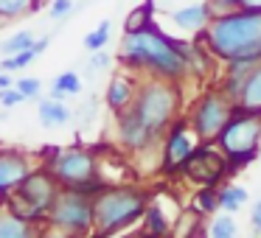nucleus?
Masks as SVG:
<instances>
[{
	"label": "nucleus",
	"mask_w": 261,
	"mask_h": 238,
	"mask_svg": "<svg viewBox=\"0 0 261 238\" xmlns=\"http://www.w3.org/2000/svg\"><path fill=\"white\" fill-rule=\"evenodd\" d=\"M118 62L138 79H166L180 84L188 79V65L177 48V40L166 34L158 23L141 31H124L118 45Z\"/></svg>",
	"instance_id": "f257e3e1"
},
{
	"label": "nucleus",
	"mask_w": 261,
	"mask_h": 238,
	"mask_svg": "<svg viewBox=\"0 0 261 238\" xmlns=\"http://www.w3.org/2000/svg\"><path fill=\"white\" fill-rule=\"evenodd\" d=\"M197 40L214 53L216 62H233V59L261 62V14L244 9L214 14L208 28L197 34Z\"/></svg>",
	"instance_id": "f03ea898"
},
{
	"label": "nucleus",
	"mask_w": 261,
	"mask_h": 238,
	"mask_svg": "<svg viewBox=\"0 0 261 238\" xmlns=\"http://www.w3.org/2000/svg\"><path fill=\"white\" fill-rule=\"evenodd\" d=\"M149 199H152V193L143 185H132V182L107 185L93 199L98 238H110L115 232H126L135 221L143 219V210H146Z\"/></svg>",
	"instance_id": "7ed1b4c3"
},
{
	"label": "nucleus",
	"mask_w": 261,
	"mask_h": 238,
	"mask_svg": "<svg viewBox=\"0 0 261 238\" xmlns=\"http://www.w3.org/2000/svg\"><path fill=\"white\" fill-rule=\"evenodd\" d=\"M132 109L149 129L163 135L182 115V84L166 79H141Z\"/></svg>",
	"instance_id": "20e7f679"
},
{
	"label": "nucleus",
	"mask_w": 261,
	"mask_h": 238,
	"mask_svg": "<svg viewBox=\"0 0 261 238\" xmlns=\"http://www.w3.org/2000/svg\"><path fill=\"white\" fill-rule=\"evenodd\" d=\"M59 191H62V185L54 180L51 171L42 168V165H34L29 171V176L9 196H3V207L9 213L20 216V219L31 221V224H45L48 210L57 202Z\"/></svg>",
	"instance_id": "39448f33"
},
{
	"label": "nucleus",
	"mask_w": 261,
	"mask_h": 238,
	"mask_svg": "<svg viewBox=\"0 0 261 238\" xmlns=\"http://www.w3.org/2000/svg\"><path fill=\"white\" fill-rule=\"evenodd\" d=\"M216 146L225 152L230 174H239L242 168H247L261 154V115L236 107L225 129L216 137Z\"/></svg>",
	"instance_id": "423d86ee"
},
{
	"label": "nucleus",
	"mask_w": 261,
	"mask_h": 238,
	"mask_svg": "<svg viewBox=\"0 0 261 238\" xmlns=\"http://www.w3.org/2000/svg\"><path fill=\"white\" fill-rule=\"evenodd\" d=\"M42 168H48L54 174V180L62 188H79L87 180L101 174V157H96L93 148L85 146H59L42 152Z\"/></svg>",
	"instance_id": "0eeeda50"
},
{
	"label": "nucleus",
	"mask_w": 261,
	"mask_h": 238,
	"mask_svg": "<svg viewBox=\"0 0 261 238\" xmlns=\"http://www.w3.org/2000/svg\"><path fill=\"white\" fill-rule=\"evenodd\" d=\"M233 109H236V101L219 84H211L208 90H202L199 98H194L186 118L191 124V129L197 132L199 143H214L219 137V132L225 129V124L230 121Z\"/></svg>",
	"instance_id": "6e6552de"
},
{
	"label": "nucleus",
	"mask_w": 261,
	"mask_h": 238,
	"mask_svg": "<svg viewBox=\"0 0 261 238\" xmlns=\"http://www.w3.org/2000/svg\"><path fill=\"white\" fill-rule=\"evenodd\" d=\"M48 227L54 230H62L68 235H87V232L96 230V210H93V199L85 196L79 191H70L62 188L57 196V202L48 210Z\"/></svg>",
	"instance_id": "1a4fd4ad"
},
{
	"label": "nucleus",
	"mask_w": 261,
	"mask_h": 238,
	"mask_svg": "<svg viewBox=\"0 0 261 238\" xmlns=\"http://www.w3.org/2000/svg\"><path fill=\"white\" fill-rule=\"evenodd\" d=\"M197 146H199V137H197V132L191 129L186 112H182L180 118L163 132V137H160V152H158L160 165H158V171L163 176H177L180 168L188 163V157L197 152Z\"/></svg>",
	"instance_id": "9d476101"
},
{
	"label": "nucleus",
	"mask_w": 261,
	"mask_h": 238,
	"mask_svg": "<svg viewBox=\"0 0 261 238\" xmlns=\"http://www.w3.org/2000/svg\"><path fill=\"white\" fill-rule=\"evenodd\" d=\"M182 180H188L197 188H219L222 182L230 176V168H227V157L219 146L214 143H199L197 152L188 157V163L180 168Z\"/></svg>",
	"instance_id": "9b49d317"
},
{
	"label": "nucleus",
	"mask_w": 261,
	"mask_h": 238,
	"mask_svg": "<svg viewBox=\"0 0 261 238\" xmlns=\"http://www.w3.org/2000/svg\"><path fill=\"white\" fill-rule=\"evenodd\" d=\"M115 137H118V146L129 154H146L152 148L160 146V137L154 129H149L141 118H138L135 109H124V112L115 115Z\"/></svg>",
	"instance_id": "f8f14e48"
},
{
	"label": "nucleus",
	"mask_w": 261,
	"mask_h": 238,
	"mask_svg": "<svg viewBox=\"0 0 261 238\" xmlns=\"http://www.w3.org/2000/svg\"><path fill=\"white\" fill-rule=\"evenodd\" d=\"M34 168L31 157L17 148H0V199L9 196Z\"/></svg>",
	"instance_id": "ddd939ff"
},
{
	"label": "nucleus",
	"mask_w": 261,
	"mask_h": 238,
	"mask_svg": "<svg viewBox=\"0 0 261 238\" xmlns=\"http://www.w3.org/2000/svg\"><path fill=\"white\" fill-rule=\"evenodd\" d=\"M138 84H141V79H138L135 73H129V70L115 73L113 79H110L107 90H104V104H107L110 112L118 115V112H124V109H129L132 101H135V96H138Z\"/></svg>",
	"instance_id": "4468645a"
},
{
	"label": "nucleus",
	"mask_w": 261,
	"mask_h": 238,
	"mask_svg": "<svg viewBox=\"0 0 261 238\" xmlns=\"http://www.w3.org/2000/svg\"><path fill=\"white\" fill-rule=\"evenodd\" d=\"M211 20H214V9H211L208 0H202V3H188V6L171 12V23L180 31H188V34H194V37L202 34Z\"/></svg>",
	"instance_id": "2eb2a0df"
},
{
	"label": "nucleus",
	"mask_w": 261,
	"mask_h": 238,
	"mask_svg": "<svg viewBox=\"0 0 261 238\" xmlns=\"http://www.w3.org/2000/svg\"><path fill=\"white\" fill-rule=\"evenodd\" d=\"M222 65H225V68H222V76H219L216 84H219L233 101H239V96H242V90H244V81L250 79V73H253V68L258 62H250V59H233V62H222Z\"/></svg>",
	"instance_id": "dca6fc26"
},
{
	"label": "nucleus",
	"mask_w": 261,
	"mask_h": 238,
	"mask_svg": "<svg viewBox=\"0 0 261 238\" xmlns=\"http://www.w3.org/2000/svg\"><path fill=\"white\" fill-rule=\"evenodd\" d=\"M141 221H143L141 230H143V235H146V238H171V235H174V224H177V221L166 216L163 204H160L158 199H149V204H146V210H143V219Z\"/></svg>",
	"instance_id": "f3484780"
},
{
	"label": "nucleus",
	"mask_w": 261,
	"mask_h": 238,
	"mask_svg": "<svg viewBox=\"0 0 261 238\" xmlns=\"http://www.w3.org/2000/svg\"><path fill=\"white\" fill-rule=\"evenodd\" d=\"M40 124L45 129H57V126H65L73 121V109L68 107L65 101H57V98H40Z\"/></svg>",
	"instance_id": "a211bd4d"
},
{
	"label": "nucleus",
	"mask_w": 261,
	"mask_h": 238,
	"mask_svg": "<svg viewBox=\"0 0 261 238\" xmlns=\"http://www.w3.org/2000/svg\"><path fill=\"white\" fill-rule=\"evenodd\" d=\"M40 230V224H31L20 216L9 213L6 207H0V238H37Z\"/></svg>",
	"instance_id": "6ab92c4d"
},
{
	"label": "nucleus",
	"mask_w": 261,
	"mask_h": 238,
	"mask_svg": "<svg viewBox=\"0 0 261 238\" xmlns=\"http://www.w3.org/2000/svg\"><path fill=\"white\" fill-rule=\"evenodd\" d=\"M82 90H85V81H82V76L76 73V70H62V73L54 79V84H51V90H48V96L57 98V101H65V98L79 96Z\"/></svg>",
	"instance_id": "aec40b11"
},
{
	"label": "nucleus",
	"mask_w": 261,
	"mask_h": 238,
	"mask_svg": "<svg viewBox=\"0 0 261 238\" xmlns=\"http://www.w3.org/2000/svg\"><path fill=\"white\" fill-rule=\"evenodd\" d=\"M236 107L261 115V62L255 65L253 73H250V79L244 81V90H242V96H239Z\"/></svg>",
	"instance_id": "412c9836"
},
{
	"label": "nucleus",
	"mask_w": 261,
	"mask_h": 238,
	"mask_svg": "<svg viewBox=\"0 0 261 238\" xmlns=\"http://www.w3.org/2000/svg\"><path fill=\"white\" fill-rule=\"evenodd\" d=\"M45 6L42 0H0V17L6 23H14V20H23L29 14L40 12Z\"/></svg>",
	"instance_id": "4be33fe9"
},
{
	"label": "nucleus",
	"mask_w": 261,
	"mask_h": 238,
	"mask_svg": "<svg viewBox=\"0 0 261 238\" xmlns=\"http://www.w3.org/2000/svg\"><path fill=\"white\" fill-rule=\"evenodd\" d=\"M247 204V188L233 185V182H222L219 185V210L225 213H239Z\"/></svg>",
	"instance_id": "5701e85b"
},
{
	"label": "nucleus",
	"mask_w": 261,
	"mask_h": 238,
	"mask_svg": "<svg viewBox=\"0 0 261 238\" xmlns=\"http://www.w3.org/2000/svg\"><path fill=\"white\" fill-rule=\"evenodd\" d=\"M191 210L202 219V216H214L219 210V188H197L191 196Z\"/></svg>",
	"instance_id": "b1692460"
},
{
	"label": "nucleus",
	"mask_w": 261,
	"mask_h": 238,
	"mask_svg": "<svg viewBox=\"0 0 261 238\" xmlns=\"http://www.w3.org/2000/svg\"><path fill=\"white\" fill-rule=\"evenodd\" d=\"M205 232H208V238H236L239 227H236L233 213H225V210H222V213H214V219L208 221Z\"/></svg>",
	"instance_id": "393cba45"
},
{
	"label": "nucleus",
	"mask_w": 261,
	"mask_h": 238,
	"mask_svg": "<svg viewBox=\"0 0 261 238\" xmlns=\"http://www.w3.org/2000/svg\"><path fill=\"white\" fill-rule=\"evenodd\" d=\"M154 23V0H143L141 6H135L124 20V31H141Z\"/></svg>",
	"instance_id": "a878e982"
},
{
	"label": "nucleus",
	"mask_w": 261,
	"mask_h": 238,
	"mask_svg": "<svg viewBox=\"0 0 261 238\" xmlns=\"http://www.w3.org/2000/svg\"><path fill=\"white\" fill-rule=\"evenodd\" d=\"M110 37H113V20H101V23H98L96 28L85 34L82 45H85V51H87V53H93V51H104V48L110 45Z\"/></svg>",
	"instance_id": "bb28decb"
},
{
	"label": "nucleus",
	"mask_w": 261,
	"mask_h": 238,
	"mask_svg": "<svg viewBox=\"0 0 261 238\" xmlns=\"http://www.w3.org/2000/svg\"><path fill=\"white\" fill-rule=\"evenodd\" d=\"M34 31L31 28H20V31H14L9 40H3L0 42V56H14V53H23V51H29L31 45H34Z\"/></svg>",
	"instance_id": "cd10ccee"
},
{
	"label": "nucleus",
	"mask_w": 261,
	"mask_h": 238,
	"mask_svg": "<svg viewBox=\"0 0 261 238\" xmlns=\"http://www.w3.org/2000/svg\"><path fill=\"white\" fill-rule=\"evenodd\" d=\"M34 59H37L34 48H29V51L14 53V56H3V59H0V70H6V73H17V70L29 68V65L34 62Z\"/></svg>",
	"instance_id": "c85d7f7f"
},
{
	"label": "nucleus",
	"mask_w": 261,
	"mask_h": 238,
	"mask_svg": "<svg viewBox=\"0 0 261 238\" xmlns=\"http://www.w3.org/2000/svg\"><path fill=\"white\" fill-rule=\"evenodd\" d=\"M110 65H113V56H110L107 48H104V51H93L90 53V59H87L85 68H87V76H90V79H96V76L107 73Z\"/></svg>",
	"instance_id": "c756f323"
},
{
	"label": "nucleus",
	"mask_w": 261,
	"mask_h": 238,
	"mask_svg": "<svg viewBox=\"0 0 261 238\" xmlns=\"http://www.w3.org/2000/svg\"><path fill=\"white\" fill-rule=\"evenodd\" d=\"M14 87L23 93L25 101H40L42 98V81L37 79V76H20V79L14 81Z\"/></svg>",
	"instance_id": "7c9ffc66"
},
{
	"label": "nucleus",
	"mask_w": 261,
	"mask_h": 238,
	"mask_svg": "<svg viewBox=\"0 0 261 238\" xmlns=\"http://www.w3.org/2000/svg\"><path fill=\"white\" fill-rule=\"evenodd\" d=\"M76 9H82V6H76V0H51V3H48V17H51L54 23H62V20H68Z\"/></svg>",
	"instance_id": "2f4dec72"
},
{
	"label": "nucleus",
	"mask_w": 261,
	"mask_h": 238,
	"mask_svg": "<svg viewBox=\"0 0 261 238\" xmlns=\"http://www.w3.org/2000/svg\"><path fill=\"white\" fill-rule=\"evenodd\" d=\"M23 93L17 90V87H9V90H0V104L3 107H17V104H23Z\"/></svg>",
	"instance_id": "473e14b6"
},
{
	"label": "nucleus",
	"mask_w": 261,
	"mask_h": 238,
	"mask_svg": "<svg viewBox=\"0 0 261 238\" xmlns=\"http://www.w3.org/2000/svg\"><path fill=\"white\" fill-rule=\"evenodd\" d=\"M211 9H214V14H225V12H233V9H239V0H208Z\"/></svg>",
	"instance_id": "72a5a7b5"
},
{
	"label": "nucleus",
	"mask_w": 261,
	"mask_h": 238,
	"mask_svg": "<svg viewBox=\"0 0 261 238\" xmlns=\"http://www.w3.org/2000/svg\"><path fill=\"white\" fill-rule=\"evenodd\" d=\"M250 227H253L255 235H261V199L253 202V207H250Z\"/></svg>",
	"instance_id": "f704fd0d"
},
{
	"label": "nucleus",
	"mask_w": 261,
	"mask_h": 238,
	"mask_svg": "<svg viewBox=\"0 0 261 238\" xmlns=\"http://www.w3.org/2000/svg\"><path fill=\"white\" fill-rule=\"evenodd\" d=\"M48 45H51V37H37V40H34V45H31V48H34V53H37V56H42V53H45L48 51Z\"/></svg>",
	"instance_id": "c9c22d12"
},
{
	"label": "nucleus",
	"mask_w": 261,
	"mask_h": 238,
	"mask_svg": "<svg viewBox=\"0 0 261 238\" xmlns=\"http://www.w3.org/2000/svg\"><path fill=\"white\" fill-rule=\"evenodd\" d=\"M239 9H244V12H255V14H261V0H239Z\"/></svg>",
	"instance_id": "e433bc0d"
},
{
	"label": "nucleus",
	"mask_w": 261,
	"mask_h": 238,
	"mask_svg": "<svg viewBox=\"0 0 261 238\" xmlns=\"http://www.w3.org/2000/svg\"><path fill=\"white\" fill-rule=\"evenodd\" d=\"M37 238H76V235H68V232H62V230L48 227V230H40V235H37Z\"/></svg>",
	"instance_id": "4c0bfd02"
},
{
	"label": "nucleus",
	"mask_w": 261,
	"mask_h": 238,
	"mask_svg": "<svg viewBox=\"0 0 261 238\" xmlns=\"http://www.w3.org/2000/svg\"><path fill=\"white\" fill-rule=\"evenodd\" d=\"M9 87H14L12 73H6V70H0V90H9Z\"/></svg>",
	"instance_id": "58836bf2"
},
{
	"label": "nucleus",
	"mask_w": 261,
	"mask_h": 238,
	"mask_svg": "<svg viewBox=\"0 0 261 238\" xmlns=\"http://www.w3.org/2000/svg\"><path fill=\"white\" fill-rule=\"evenodd\" d=\"M0 28H6V20H3V17H0Z\"/></svg>",
	"instance_id": "ea45409f"
},
{
	"label": "nucleus",
	"mask_w": 261,
	"mask_h": 238,
	"mask_svg": "<svg viewBox=\"0 0 261 238\" xmlns=\"http://www.w3.org/2000/svg\"><path fill=\"white\" fill-rule=\"evenodd\" d=\"M42 3H51V0H42Z\"/></svg>",
	"instance_id": "a19ab883"
},
{
	"label": "nucleus",
	"mask_w": 261,
	"mask_h": 238,
	"mask_svg": "<svg viewBox=\"0 0 261 238\" xmlns=\"http://www.w3.org/2000/svg\"><path fill=\"white\" fill-rule=\"evenodd\" d=\"M0 207H3V199H0Z\"/></svg>",
	"instance_id": "79ce46f5"
}]
</instances>
